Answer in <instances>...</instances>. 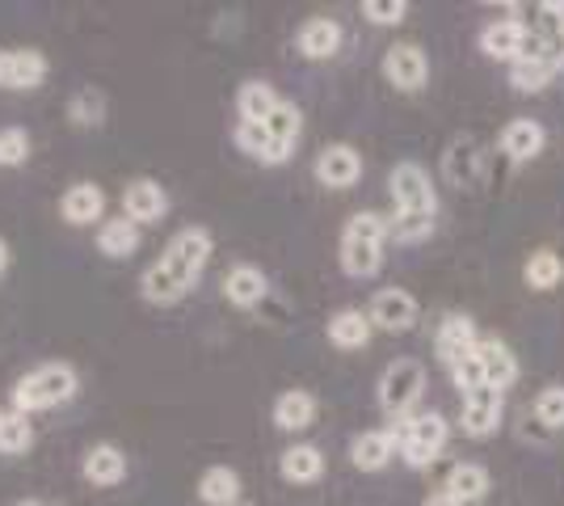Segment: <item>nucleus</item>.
<instances>
[{
  "instance_id": "1",
  "label": "nucleus",
  "mask_w": 564,
  "mask_h": 506,
  "mask_svg": "<svg viewBox=\"0 0 564 506\" xmlns=\"http://www.w3.org/2000/svg\"><path fill=\"white\" fill-rule=\"evenodd\" d=\"M215 254V237L207 228H182L173 241L165 245V254L140 274V295L156 309L182 304L194 283L203 279V270Z\"/></svg>"
},
{
  "instance_id": "2",
  "label": "nucleus",
  "mask_w": 564,
  "mask_h": 506,
  "mask_svg": "<svg viewBox=\"0 0 564 506\" xmlns=\"http://www.w3.org/2000/svg\"><path fill=\"white\" fill-rule=\"evenodd\" d=\"M76 392H80V376H76L72 363H43L13 385V410L25 413V418L43 410H59Z\"/></svg>"
},
{
  "instance_id": "3",
  "label": "nucleus",
  "mask_w": 564,
  "mask_h": 506,
  "mask_svg": "<svg viewBox=\"0 0 564 506\" xmlns=\"http://www.w3.org/2000/svg\"><path fill=\"white\" fill-rule=\"evenodd\" d=\"M383 245H388V216L358 212L341 233V270L350 279H376L383 270Z\"/></svg>"
},
{
  "instance_id": "4",
  "label": "nucleus",
  "mask_w": 564,
  "mask_h": 506,
  "mask_svg": "<svg viewBox=\"0 0 564 506\" xmlns=\"http://www.w3.org/2000/svg\"><path fill=\"white\" fill-rule=\"evenodd\" d=\"M425 392V367L417 359H392L379 376V410L392 418V427L409 422Z\"/></svg>"
},
{
  "instance_id": "5",
  "label": "nucleus",
  "mask_w": 564,
  "mask_h": 506,
  "mask_svg": "<svg viewBox=\"0 0 564 506\" xmlns=\"http://www.w3.org/2000/svg\"><path fill=\"white\" fill-rule=\"evenodd\" d=\"M392 431L400 439V460L409 469H430L434 460L443 456V448H447L451 422L438 410H425V413H413L409 422L392 427Z\"/></svg>"
},
{
  "instance_id": "6",
  "label": "nucleus",
  "mask_w": 564,
  "mask_h": 506,
  "mask_svg": "<svg viewBox=\"0 0 564 506\" xmlns=\"http://www.w3.org/2000/svg\"><path fill=\"white\" fill-rule=\"evenodd\" d=\"M388 194H392V207L409 212V216H438V194L434 182L417 161H400L388 173Z\"/></svg>"
},
{
  "instance_id": "7",
  "label": "nucleus",
  "mask_w": 564,
  "mask_h": 506,
  "mask_svg": "<svg viewBox=\"0 0 564 506\" xmlns=\"http://www.w3.org/2000/svg\"><path fill=\"white\" fill-rule=\"evenodd\" d=\"M367 316H371V325L383 330V334H409V330L422 321V309H417L413 291L383 288V291H376V300H371Z\"/></svg>"
},
{
  "instance_id": "8",
  "label": "nucleus",
  "mask_w": 564,
  "mask_h": 506,
  "mask_svg": "<svg viewBox=\"0 0 564 506\" xmlns=\"http://www.w3.org/2000/svg\"><path fill=\"white\" fill-rule=\"evenodd\" d=\"M501 418H506V392L497 388H476L464 397V413H459V427L468 439H489L501 431Z\"/></svg>"
},
{
  "instance_id": "9",
  "label": "nucleus",
  "mask_w": 564,
  "mask_h": 506,
  "mask_svg": "<svg viewBox=\"0 0 564 506\" xmlns=\"http://www.w3.org/2000/svg\"><path fill=\"white\" fill-rule=\"evenodd\" d=\"M51 64L43 51L34 47H9L0 51V89H18V94H30V89H39L43 80H47Z\"/></svg>"
},
{
  "instance_id": "10",
  "label": "nucleus",
  "mask_w": 564,
  "mask_h": 506,
  "mask_svg": "<svg viewBox=\"0 0 564 506\" xmlns=\"http://www.w3.org/2000/svg\"><path fill=\"white\" fill-rule=\"evenodd\" d=\"M383 76L400 94H417L430 80V60H425V51L417 43H397V47L383 51Z\"/></svg>"
},
{
  "instance_id": "11",
  "label": "nucleus",
  "mask_w": 564,
  "mask_h": 506,
  "mask_svg": "<svg viewBox=\"0 0 564 506\" xmlns=\"http://www.w3.org/2000/svg\"><path fill=\"white\" fill-rule=\"evenodd\" d=\"M443 177L459 191H471L485 182V148L476 144L471 136H459L451 140L447 152H443Z\"/></svg>"
},
{
  "instance_id": "12",
  "label": "nucleus",
  "mask_w": 564,
  "mask_h": 506,
  "mask_svg": "<svg viewBox=\"0 0 564 506\" xmlns=\"http://www.w3.org/2000/svg\"><path fill=\"white\" fill-rule=\"evenodd\" d=\"M476 342H480L476 321H471L468 313H451V316H443V325H438V334H434V355H438V363L451 372L455 363L468 359L471 351H476Z\"/></svg>"
},
{
  "instance_id": "13",
  "label": "nucleus",
  "mask_w": 564,
  "mask_h": 506,
  "mask_svg": "<svg viewBox=\"0 0 564 506\" xmlns=\"http://www.w3.org/2000/svg\"><path fill=\"white\" fill-rule=\"evenodd\" d=\"M312 173H316V182L329 186V191H350L354 182L362 177V157H358L354 144H329L316 157Z\"/></svg>"
},
{
  "instance_id": "14",
  "label": "nucleus",
  "mask_w": 564,
  "mask_h": 506,
  "mask_svg": "<svg viewBox=\"0 0 564 506\" xmlns=\"http://www.w3.org/2000/svg\"><path fill=\"white\" fill-rule=\"evenodd\" d=\"M169 212V194L165 186L156 182V177H135V182H127V191H122V216L131 219V224H156V219H165Z\"/></svg>"
},
{
  "instance_id": "15",
  "label": "nucleus",
  "mask_w": 564,
  "mask_h": 506,
  "mask_svg": "<svg viewBox=\"0 0 564 506\" xmlns=\"http://www.w3.org/2000/svg\"><path fill=\"white\" fill-rule=\"evenodd\" d=\"M392 456H400V439H397L392 427L354 434V443H350L354 469H362V473H379V469H388V464H392Z\"/></svg>"
},
{
  "instance_id": "16",
  "label": "nucleus",
  "mask_w": 564,
  "mask_h": 506,
  "mask_svg": "<svg viewBox=\"0 0 564 506\" xmlns=\"http://www.w3.org/2000/svg\"><path fill=\"white\" fill-rule=\"evenodd\" d=\"M476 359H480V372H485V385L497 388V392H506L518 380V355L501 337H480L476 342Z\"/></svg>"
},
{
  "instance_id": "17",
  "label": "nucleus",
  "mask_w": 564,
  "mask_h": 506,
  "mask_svg": "<svg viewBox=\"0 0 564 506\" xmlns=\"http://www.w3.org/2000/svg\"><path fill=\"white\" fill-rule=\"evenodd\" d=\"M265 295H270V279L261 274L258 266L240 262L224 274V300L232 309H258V304H265Z\"/></svg>"
},
{
  "instance_id": "18",
  "label": "nucleus",
  "mask_w": 564,
  "mask_h": 506,
  "mask_svg": "<svg viewBox=\"0 0 564 506\" xmlns=\"http://www.w3.org/2000/svg\"><path fill=\"white\" fill-rule=\"evenodd\" d=\"M80 473H85V482L97 485V489H110L127 477V452L118 448V443H94L85 460H80Z\"/></svg>"
},
{
  "instance_id": "19",
  "label": "nucleus",
  "mask_w": 564,
  "mask_h": 506,
  "mask_svg": "<svg viewBox=\"0 0 564 506\" xmlns=\"http://www.w3.org/2000/svg\"><path fill=\"white\" fill-rule=\"evenodd\" d=\"M522 43H527V25L514 22V18H501V22H489L480 30V51L489 60H501V64H518Z\"/></svg>"
},
{
  "instance_id": "20",
  "label": "nucleus",
  "mask_w": 564,
  "mask_h": 506,
  "mask_svg": "<svg viewBox=\"0 0 564 506\" xmlns=\"http://www.w3.org/2000/svg\"><path fill=\"white\" fill-rule=\"evenodd\" d=\"M501 152L514 161V165H527V161H535L547 144V131H543V122L535 119H514L506 122V131H501Z\"/></svg>"
},
{
  "instance_id": "21",
  "label": "nucleus",
  "mask_w": 564,
  "mask_h": 506,
  "mask_svg": "<svg viewBox=\"0 0 564 506\" xmlns=\"http://www.w3.org/2000/svg\"><path fill=\"white\" fill-rule=\"evenodd\" d=\"M59 216L68 219V224H76V228H85L94 219H106V191L97 182H76L59 198Z\"/></svg>"
},
{
  "instance_id": "22",
  "label": "nucleus",
  "mask_w": 564,
  "mask_h": 506,
  "mask_svg": "<svg viewBox=\"0 0 564 506\" xmlns=\"http://www.w3.org/2000/svg\"><path fill=\"white\" fill-rule=\"evenodd\" d=\"M279 473H282V482H291V485H312L325 477V456H321L316 443H291L279 456Z\"/></svg>"
},
{
  "instance_id": "23",
  "label": "nucleus",
  "mask_w": 564,
  "mask_h": 506,
  "mask_svg": "<svg viewBox=\"0 0 564 506\" xmlns=\"http://www.w3.org/2000/svg\"><path fill=\"white\" fill-rule=\"evenodd\" d=\"M325 334H329L337 351H362L371 342V334H376V325H371V316L362 313V309H341V313L329 316Z\"/></svg>"
},
{
  "instance_id": "24",
  "label": "nucleus",
  "mask_w": 564,
  "mask_h": 506,
  "mask_svg": "<svg viewBox=\"0 0 564 506\" xmlns=\"http://www.w3.org/2000/svg\"><path fill=\"white\" fill-rule=\"evenodd\" d=\"M489 469L485 464H471V460H464V464H455L447 473V482H443V494H451L459 506H471V503H485V494H489Z\"/></svg>"
},
{
  "instance_id": "25",
  "label": "nucleus",
  "mask_w": 564,
  "mask_h": 506,
  "mask_svg": "<svg viewBox=\"0 0 564 506\" xmlns=\"http://www.w3.org/2000/svg\"><path fill=\"white\" fill-rule=\"evenodd\" d=\"M316 422V397L307 388H286L274 401V427L286 434H300Z\"/></svg>"
},
{
  "instance_id": "26",
  "label": "nucleus",
  "mask_w": 564,
  "mask_h": 506,
  "mask_svg": "<svg viewBox=\"0 0 564 506\" xmlns=\"http://www.w3.org/2000/svg\"><path fill=\"white\" fill-rule=\"evenodd\" d=\"M341 25L333 22V18H307L300 25V55L304 60H333L337 51H341Z\"/></svg>"
},
{
  "instance_id": "27",
  "label": "nucleus",
  "mask_w": 564,
  "mask_h": 506,
  "mask_svg": "<svg viewBox=\"0 0 564 506\" xmlns=\"http://www.w3.org/2000/svg\"><path fill=\"white\" fill-rule=\"evenodd\" d=\"M232 140L245 157H253V161H261V165H286V161H291V152L274 144L270 131H265L261 122H236Z\"/></svg>"
},
{
  "instance_id": "28",
  "label": "nucleus",
  "mask_w": 564,
  "mask_h": 506,
  "mask_svg": "<svg viewBox=\"0 0 564 506\" xmlns=\"http://www.w3.org/2000/svg\"><path fill=\"white\" fill-rule=\"evenodd\" d=\"M279 101L282 97L270 80H245L236 94V115H240V122H265L279 110Z\"/></svg>"
},
{
  "instance_id": "29",
  "label": "nucleus",
  "mask_w": 564,
  "mask_h": 506,
  "mask_svg": "<svg viewBox=\"0 0 564 506\" xmlns=\"http://www.w3.org/2000/svg\"><path fill=\"white\" fill-rule=\"evenodd\" d=\"M198 503L236 506L240 503V473L228 469V464H212V469L198 477Z\"/></svg>"
},
{
  "instance_id": "30",
  "label": "nucleus",
  "mask_w": 564,
  "mask_h": 506,
  "mask_svg": "<svg viewBox=\"0 0 564 506\" xmlns=\"http://www.w3.org/2000/svg\"><path fill=\"white\" fill-rule=\"evenodd\" d=\"M97 249L106 258H131L140 249V224H131L127 216L118 219H101L97 224Z\"/></svg>"
},
{
  "instance_id": "31",
  "label": "nucleus",
  "mask_w": 564,
  "mask_h": 506,
  "mask_svg": "<svg viewBox=\"0 0 564 506\" xmlns=\"http://www.w3.org/2000/svg\"><path fill=\"white\" fill-rule=\"evenodd\" d=\"M261 127L270 131V140H274V144L286 148V152H291V148L300 144V136H304V110H300L295 101H286V97H282V101H279V110H274L270 119L261 122Z\"/></svg>"
},
{
  "instance_id": "32",
  "label": "nucleus",
  "mask_w": 564,
  "mask_h": 506,
  "mask_svg": "<svg viewBox=\"0 0 564 506\" xmlns=\"http://www.w3.org/2000/svg\"><path fill=\"white\" fill-rule=\"evenodd\" d=\"M34 448V422L18 410L0 413V456H25Z\"/></svg>"
},
{
  "instance_id": "33",
  "label": "nucleus",
  "mask_w": 564,
  "mask_h": 506,
  "mask_svg": "<svg viewBox=\"0 0 564 506\" xmlns=\"http://www.w3.org/2000/svg\"><path fill=\"white\" fill-rule=\"evenodd\" d=\"M522 279H527V288H531V291L561 288L564 262L556 258V254H552V249H540V254H531V262L522 266Z\"/></svg>"
},
{
  "instance_id": "34",
  "label": "nucleus",
  "mask_w": 564,
  "mask_h": 506,
  "mask_svg": "<svg viewBox=\"0 0 564 506\" xmlns=\"http://www.w3.org/2000/svg\"><path fill=\"white\" fill-rule=\"evenodd\" d=\"M561 73L552 60H518L510 64V85H514L518 94H540L552 85V76Z\"/></svg>"
},
{
  "instance_id": "35",
  "label": "nucleus",
  "mask_w": 564,
  "mask_h": 506,
  "mask_svg": "<svg viewBox=\"0 0 564 506\" xmlns=\"http://www.w3.org/2000/svg\"><path fill=\"white\" fill-rule=\"evenodd\" d=\"M68 119H72V127H101V122H106V94L94 89V85L76 89V94L68 97Z\"/></svg>"
},
{
  "instance_id": "36",
  "label": "nucleus",
  "mask_w": 564,
  "mask_h": 506,
  "mask_svg": "<svg viewBox=\"0 0 564 506\" xmlns=\"http://www.w3.org/2000/svg\"><path fill=\"white\" fill-rule=\"evenodd\" d=\"M434 233V216H409V212H392L388 219V241L397 245H417Z\"/></svg>"
},
{
  "instance_id": "37",
  "label": "nucleus",
  "mask_w": 564,
  "mask_h": 506,
  "mask_svg": "<svg viewBox=\"0 0 564 506\" xmlns=\"http://www.w3.org/2000/svg\"><path fill=\"white\" fill-rule=\"evenodd\" d=\"M30 131L25 127H0V169H18L30 161Z\"/></svg>"
},
{
  "instance_id": "38",
  "label": "nucleus",
  "mask_w": 564,
  "mask_h": 506,
  "mask_svg": "<svg viewBox=\"0 0 564 506\" xmlns=\"http://www.w3.org/2000/svg\"><path fill=\"white\" fill-rule=\"evenodd\" d=\"M535 422H543L547 431H561L564 427V385H547L535 397Z\"/></svg>"
},
{
  "instance_id": "39",
  "label": "nucleus",
  "mask_w": 564,
  "mask_h": 506,
  "mask_svg": "<svg viewBox=\"0 0 564 506\" xmlns=\"http://www.w3.org/2000/svg\"><path fill=\"white\" fill-rule=\"evenodd\" d=\"M362 18L376 25H400L409 18V4L404 0H362Z\"/></svg>"
},
{
  "instance_id": "40",
  "label": "nucleus",
  "mask_w": 564,
  "mask_h": 506,
  "mask_svg": "<svg viewBox=\"0 0 564 506\" xmlns=\"http://www.w3.org/2000/svg\"><path fill=\"white\" fill-rule=\"evenodd\" d=\"M451 385L459 388V397H468L476 388H485V372H480V359H476V351H471L468 359H459L451 367Z\"/></svg>"
},
{
  "instance_id": "41",
  "label": "nucleus",
  "mask_w": 564,
  "mask_h": 506,
  "mask_svg": "<svg viewBox=\"0 0 564 506\" xmlns=\"http://www.w3.org/2000/svg\"><path fill=\"white\" fill-rule=\"evenodd\" d=\"M422 506H459V503H455L451 494H443V489H438V494H430V498H425Z\"/></svg>"
},
{
  "instance_id": "42",
  "label": "nucleus",
  "mask_w": 564,
  "mask_h": 506,
  "mask_svg": "<svg viewBox=\"0 0 564 506\" xmlns=\"http://www.w3.org/2000/svg\"><path fill=\"white\" fill-rule=\"evenodd\" d=\"M4 270H9V245L0 241V274H4Z\"/></svg>"
},
{
  "instance_id": "43",
  "label": "nucleus",
  "mask_w": 564,
  "mask_h": 506,
  "mask_svg": "<svg viewBox=\"0 0 564 506\" xmlns=\"http://www.w3.org/2000/svg\"><path fill=\"white\" fill-rule=\"evenodd\" d=\"M236 506H249V503H236Z\"/></svg>"
}]
</instances>
